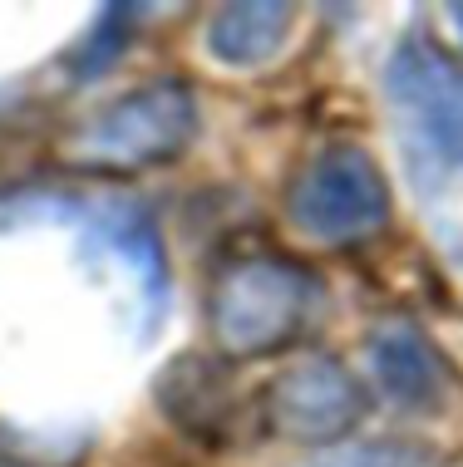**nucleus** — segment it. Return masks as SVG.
I'll return each mask as SVG.
<instances>
[{
  "mask_svg": "<svg viewBox=\"0 0 463 467\" xmlns=\"http://www.w3.org/2000/svg\"><path fill=\"white\" fill-rule=\"evenodd\" d=\"M384 99L409 178L424 197H439L463 172V69L424 30L399 35L384 65Z\"/></svg>",
  "mask_w": 463,
  "mask_h": 467,
  "instance_id": "f257e3e1",
  "label": "nucleus"
},
{
  "mask_svg": "<svg viewBox=\"0 0 463 467\" xmlns=\"http://www.w3.org/2000/svg\"><path fill=\"white\" fill-rule=\"evenodd\" d=\"M325 306V281L306 261L261 251L217 271L207 290V330L222 355L261 359L286 349Z\"/></svg>",
  "mask_w": 463,
  "mask_h": 467,
  "instance_id": "f03ea898",
  "label": "nucleus"
},
{
  "mask_svg": "<svg viewBox=\"0 0 463 467\" xmlns=\"http://www.w3.org/2000/svg\"><path fill=\"white\" fill-rule=\"evenodd\" d=\"M203 129V104L187 79H148L139 89L119 94L104 104L84 129L74 133V162L99 172H133V168H158L187 153V143Z\"/></svg>",
  "mask_w": 463,
  "mask_h": 467,
  "instance_id": "7ed1b4c3",
  "label": "nucleus"
},
{
  "mask_svg": "<svg viewBox=\"0 0 463 467\" xmlns=\"http://www.w3.org/2000/svg\"><path fill=\"white\" fill-rule=\"evenodd\" d=\"M286 222L321 246L365 242L390 222V182L360 143H331L296 172Z\"/></svg>",
  "mask_w": 463,
  "mask_h": 467,
  "instance_id": "20e7f679",
  "label": "nucleus"
},
{
  "mask_svg": "<svg viewBox=\"0 0 463 467\" xmlns=\"http://www.w3.org/2000/svg\"><path fill=\"white\" fill-rule=\"evenodd\" d=\"M370 413L365 379L335 355H306L281 369L261 394V419L286 443L325 448L350 438Z\"/></svg>",
  "mask_w": 463,
  "mask_h": 467,
  "instance_id": "39448f33",
  "label": "nucleus"
},
{
  "mask_svg": "<svg viewBox=\"0 0 463 467\" xmlns=\"http://www.w3.org/2000/svg\"><path fill=\"white\" fill-rule=\"evenodd\" d=\"M79 232H84V256L109 261L129 281L133 300L143 310L139 330L153 335L163 315H168V296H173L168 251H163L153 212L133 197H99L94 207H79Z\"/></svg>",
  "mask_w": 463,
  "mask_h": 467,
  "instance_id": "423d86ee",
  "label": "nucleus"
},
{
  "mask_svg": "<svg viewBox=\"0 0 463 467\" xmlns=\"http://www.w3.org/2000/svg\"><path fill=\"white\" fill-rule=\"evenodd\" d=\"M370 374L380 384V394L395 409L409 413H439L448 399V369L439 349L424 339L419 325L409 320H384L370 330Z\"/></svg>",
  "mask_w": 463,
  "mask_h": 467,
  "instance_id": "0eeeda50",
  "label": "nucleus"
},
{
  "mask_svg": "<svg viewBox=\"0 0 463 467\" xmlns=\"http://www.w3.org/2000/svg\"><path fill=\"white\" fill-rule=\"evenodd\" d=\"M158 409L168 413L173 428H183L187 438H222L237 419V399H232V379L222 364H212L207 355H178L158 369L153 384Z\"/></svg>",
  "mask_w": 463,
  "mask_h": 467,
  "instance_id": "6e6552de",
  "label": "nucleus"
},
{
  "mask_svg": "<svg viewBox=\"0 0 463 467\" xmlns=\"http://www.w3.org/2000/svg\"><path fill=\"white\" fill-rule=\"evenodd\" d=\"M296 35V5L286 0H237L217 5L203 30V45L217 65L227 69H257L271 65Z\"/></svg>",
  "mask_w": 463,
  "mask_h": 467,
  "instance_id": "1a4fd4ad",
  "label": "nucleus"
},
{
  "mask_svg": "<svg viewBox=\"0 0 463 467\" xmlns=\"http://www.w3.org/2000/svg\"><path fill=\"white\" fill-rule=\"evenodd\" d=\"M143 16H148L143 5H104V10H99V20L69 45L65 74H69L74 84L104 79V74L114 69L123 55H129V45H133V35H139V20Z\"/></svg>",
  "mask_w": 463,
  "mask_h": 467,
  "instance_id": "9d476101",
  "label": "nucleus"
},
{
  "mask_svg": "<svg viewBox=\"0 0 463 467\" xmlns=\"http://www.w3.org/2000/svg\"><path fill=\"white\" fill-rule=\"evenodd\" d=\"M301 467H434V448L419 438H360L310 452Z\"/></svg>",
  "mask_w": 463,
  "mask_h": 467,
  "instance_id": "9b49d317",
  "label": "nucleus"
},
{
  "mask_svg": "<svg viewBox=\"0 0 463 467\" xmlns=\"http://www.w3.org/2000/svg\"><path fill=\"white\" fill-rule=\"evenodd\" d=\"M79 443L69 433H30V428L0 423V467H74Z\"/></svg>",
  "mask_w": 463,
  "mask_h": 467,
  "instance_id": "f8f14e48",
  "label": "nucleus"
},
{
  "mask_svg": "<svg viewBox=\"0 0 463 467\" xmlns=\"http://www.w3.org/2000/svg\"><path fill=\"white\" fill-rule=\"evenodd\" d=\"M448 16H454V20H458V30H463V5H448Z\"/></svg>",
  "mask_w": 463,
  "mask_h": 467,
  "instance_id": "ddd939ff",
  "label": "nucleus"
}]
</instances>
